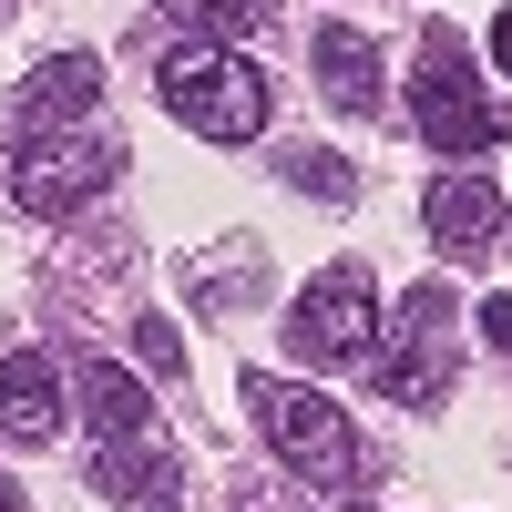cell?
<instances>
[{"mask_svg": "<svg viewBox=\"0 0 512 512\" xmlns=\"http://www.w3.org/2000/svg\"><path fill=\"white\" fill-rule=\"evenodd\" d=\"M287 185H297V195H349L359 175H349L328 144H297V154H287Z\"/></svg>", "mask_w": 512, "mask_h": 512, "instance_id": "9a60e30c", "label": "cell"}, {"mask_svg": "<svg viewBox=\"0 0 512 512\" xmlns=\"http://www.w3.org/2000/svg\"><path fill=\"white\" fill-rule=\"evenodd\" d=\"M410 113H420V134H431V154H492V144H502V113H492V93H482V72H472V52H461L451 21L420 31Z\"/></svg>", "mask_w": 512, "mask_h": 512, "instance_id": "7a4b0ae2", "label": "cell"}, {"mask_svg": "<svg viewBox=\"0 0 512 512\" xmlns=\"http://www.w3.org/2000/svg\"><path fill=\"white\" fill-rule=\"evenodd\" d=\"M113 164H123V144L113 134H93V123H72V134H21V154H11V195H21V216H82L103 185H113Z\"/></svg>", "mask_w": 512, "mask_h": 512, "instance_id": "5b68a950", "label": "cell"}, {"mask_svg": "<svg viewBox=\"0 0 512 512\" xmlns=\"http://www.w3.org/2000/svg\"><path fill=\"white\" fill-rule=\"evenodd\" d=\"M164 11H175L185 31H205V41H226V31H246L256 11H267V0H164Z\"/></svg>", "mask_w": 512, "mask_h": 512, "instance_id": "5bb4252c", "label": "cell"}, {"mask_svg": "<svg viewBox=\"0 0 512 512\" xmlns=\"http://www.w3.org/2000/svg\"><path fill=\"white\" fill-rule=\"evenodd\" d=\"M134 359H144V379H185V328L175 318H134Z\"/></svg>", "mask_w": 512, "mask_h": 512, "instance_id": "4fadbf2b", "label": "cell"}, {"mask_svg": "<svg viewBox=\"0 0 512 512\" xmlns=\"http://www.w3.org/2000/svg\"><path fill=\"white\" fill-rule=\"evenodd\" d=\"M72 390H82V420H93V441H134V431H154L144 379H134V369H113L103 349H93V359H72Z\"/></svg>", "mask_w": 512, "mask_h": 512, "instance_id": "30bf717a", "label": "cell"}, {"mask_svg": "<svg viewBox=\"0 0 512 512\" xmlns=\"http://www.w3.org/2000/svg\"><path fill=\"white\" fill-rule=\"evenodd\" d=\"M492 62H502V72H512V11H502V21H492Z\"/></svg>", "mask_w": 512, "mask_h": 512, "instance_id": "e0dca14e", "label": "cell"}, {"mask_svg": "<svg viewBox=\"0 0 512 512\" xmlns=\"http://www.w3.org/2000/svg\"><path fill=\"white\" fill-rule=\"evenodd\" d=\"M451 369H461V349H451V287L420 277L400 297V328H379V379H390V400L441 410L451 400Z\"/></svg>", "mask_w": 512, "mask_h": 512, "instance_id": "8992f818", "label": "cell"}, {"mask_svg": "<svg viewBox=\"0 0 512 512\" xmlns=\"http://www.w3.org/2000/svg\"><path fill=\"white\" fill-rule=\"evenodd\" d=\"M502 185L472 175V164H451V175H431V195H420V226H431V246L451 256V267H482V256L502 246Z\"/></svg>", "mask_w": 512, "mask_h": 512, "instance_id": "52a82bcc", "label": "cell"}, {"mask_svg": "<svg viewBox=\"0 0 512 512\" xmlns=\"http://www.w3.org/2000/svg\"><path fill=\"white\" fill-rule=\"evenodd\" d=\"M482 338H492V349H512V297H482Z\"/></svg>", "mask_w": 512, "mask_h": 512, "instance_id": "2e32d148", "label": "cell"}, {"mask_svg": "<svg viewBox=\"0 0 512 512\" xmlns=\"http://www.w3.org/2000/svg\"><path fill=\"white\" fill-rule=\"evenodd\" d=\"M144 512H175V492H164V502H144Z\"/></svg>", "mask_w": 512, "mask_h": 512, "instance_id": "d6986e66", "label": "cell"}, {"mask_svg": "<svg viewBox=\"0 0 512 512\" xmlns=\"http://www.w3.org/2000/svg\"><path fill=\"white\" fill-rule=\"evenodd\" d=\"M246 410H256V431H267V451L297 461L308 482H328V492L359 482V441H349V410H338V400H318V390H297V379H267V369H256V379H246Z\"/></svg>", "mask_w": 512, "mask_h": 512, "instance_id": "3957f363", "label": "cell"}, {"mask_svg": "<svg viewBox=\"0 0 512 512\" xmlns=\"http://www.w3.org/2000/svg\"><path fill=\"white\" fill-rule=\"evenodd\" d=\"M93 103H103V62L93 52H52L31 82H21V134H72V123H93Z\"/></svg>", "mask_w": 512, "mask_h": 512, "instance_id": "ba28073f", "label": "cell"}, {"mask_svg": "<svg viewBox=\"0 0 512 512\" xmlns=\"http://www.w3.org/2000/svg\"><path fill=\"white\" fill-rule=\"evenodd\" d=\"M318 93H328L338 113H379V103H390L369 31H349V21H328V31H318Z\"/></svg>", "mask_w": 512, "mask_h": 512, "instance_id": "8fae6325", "label": "cell"}, {"mask_svg": "<svg viewBox=\"0 0 512 512\" xmlns=\"http://www.w3.org/2000/svg\"><path fill=\"white\" fill-rule=\"evenodd\" d=\"M369 349H379V277L359 267V256H338V267H318L308 287H297V308H287V359L338 369V359H369Z\"/></svg>", "mask_w": 512, "mask_h": 512, "instance_id": "277c9868", "label": "cell"}, {"mask_svg": "<svg viewBox=\"0 0 512 512\" xmlns=\"http://www.w3.org/2000/svg\"><path fill=\"white\" fill-rule=\"evenodd\" d=\"M93 492H113V502H164V492H175V461H164L144 431H134V441H103V451H93Z\"/></svg>", "mask_w": 512, "mask_h": 512, "instance_id": "7c38bea8", "label": "cell"}, {"mask_svg": "<svg viewBox=\"0 0 512 512\" xmlns=\"http://www.w3.org/2000/svg\"><path fill=\"white\" fill-rule=\"evenodd\" d=\"M164 113H175L185 134H205V144H256L277 93H267V72H256L236 41H185V52H164Z\"/></svg>", "mask_w": 512, "mask_h": 512, "instance_id": "6da1fadb", "label": "cell"}, {"mask_svg": "<svg viewBox=\"0 0 512 512\" xmlns=\"http://www.w3.org/2000/svg\"><path fill=\"white\" fill-rule=\"evenodd\" d=\"M0 512H31V502H21V492H11V472H0Z\"/></svg>", "mask_w": 512, "mask_h": 512, "instance_id": "ac0fdd59", "label": "cell"}, {"mask_svg": "<svg viewBox=\"0 0 512 512\" xmlns=\"http://www.w3.org/2000/svg\"><path fill=\"white\" fill-rule=\"evenodd\" d=\"M0 431H11V441H52L62 431V369L41 359V349L0 359Z\"/></svg>", "mask_w": 512, "mask_h": 512, "instance_id": "9c48e42d", "label": "cell"}]
</instances>
